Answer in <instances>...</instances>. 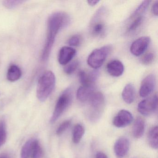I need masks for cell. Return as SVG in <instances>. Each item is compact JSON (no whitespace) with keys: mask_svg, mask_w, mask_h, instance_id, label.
<instances>
[{"mask_svg":"<svg viewBox=\"0 0 158 158\" xmlns=\"http://www.w3.org/2000/svg\"><path fill=\"white\" fill-rule=\"evenodd\" d=\"M70 22L69 15L64 12H56L50 15L48 21L47 39L41 54L42 61H45L48 59L57 35Z\"/></svg>","mask_w":158,"mask_h":158,"instance_id":"cell-1","label":"cell"},{"mask_svg":"<svg viewBox=\"0 0 158 158\" xmlns=\"http://www.w3.org/2000/svg\"><path fill=\"white\" fill-rule=\"evenodd\" d=\"M56 77L53 72L47 71L39 79L37 88V97L40 102L45 101L55 88Z\"/></svg>","mask_w":158,"mask_h":158,"instance_id":"cell-2","label":"cell"},{"mask_svg":"<svg viewBox=\"0 0 158 158\" xmlns=\"http://www.w3.org/2000/svg\"><path fill=\"white\" fill-rule=\"evenodd\" d=\"M106 13L105 7H102L93 15L89 25V30L92 36L101 37L105 35L106 30L105 20Z\"/></svg>","mask_w":158,"mask_h":158,"instance_id":"cell-3","label":"cell"},{"mask_svg":"<svg viewBox=\"0 0 158 158\" xmlns=\"http://www.w3.org/2000/svg\"><path fill=\"white\" fill-rule=\"evenodd\" d=\"M73 100V92L71 88L65 89L61 94L56 102L53 114L51 118L52 123H55L70 106Z\"/></svg>","mask_w":158,"mask_h":158,"instance_id":"cell-4","label":"cell"},{"mask_svg":"<svg viewBox=\"0 0 158 158\" xmlns=\"http://www.w3.org/2000/svg\"><path fill=\"white\" fill-rule=\"evenodd\" d=\"M90 112L89 118L90 121L96 122L101 116L105 106V98L100 92H94L89 98Z\"/></svg>","mask_w":158,"mask_h":158,"instance_id":"cell-5","label":"cell"},{"mask_svg":"<svg viewBox=\"0 0 158 158\" xmlns=\"http://www.w3.org/2000/svg\"><path fill=\"white\" fill-rule=\"evenodd\" d=\"M112 48L111 46L107 45L94 50L88 58V65L93 69L100 68L103 64Z\"/></svg>","mask_w":158,"mask_h":158,"instance_id":"cell-6","label":"cell"},{"mask_svg":"<svg viewBox=\"0 0 158 158\" xmlns=\"http://www.w3.org/2000/svg\"><path fill=\"white\" fill-rule=\"evenodd\" d=\"M43 150L39 141L32 139L26 142L21 150V158H41Z\"/></svg>","mask_w":158,"mask_h":158,"instance_id":"cell-7","label":"cell"},{"mask_svg":"<svg viewBox=\"0 0 158 158\" xmlns=\"http://www.w3.org/2000/svg\"><path fill=\"white\" fill-rule=\"evenodd\" d=\"M158 97L157 94L152 98L146 99L139 102L138 105L139 112L144 116H148L157 110Z\"/></svg>","mask_w":158,"mask_h":158,"instance_id":"cell-8","label":"cell"},{"mask_svg":"<svg viewBox=\"0 0 158 158\" xmlns=\"http://www.w3.org/2000/svg\"><path fill=\"white\" fill-rule=\"evenodd\" d=\"M150 41L151 39L149 37L139 38L131 44L130 48V52L134 56H139L142 55L149 46Z\"/></svg>","mask_w":158,"mask_h":158,"instance_id":"cell-9","label":"cell"},{"mask_svg":"<svg viewBox=\"0 0 158 158\" xmlns=\"http://www.w3.org/2000/svg\"><path fill=\"white\" fill-rule=\"evenodd\" d=\"M156 80L155 75L149 74L141 82L139 89V95L142 98H146L154 90L156 86Z\"/></svg>","mask_w":158,"mask_h":158,"instance_id":"cell-10","label":"cell"},{"mask_svg":"<svg viewBox=\"0 0 158 158\" xmlns=\"http://www.w3.org/2000/svg\"><path fill=\"white\" fill-rule=\"evenodd\" d=\"M133 120L132 114L128 111L123 110H120L114 117L113 123L116 127L122 128L129 125Z\"/></svg>","mask_w":158,"mask_h":158,"instance_id":"cell-11","label":"cell"},{"mask_svg":"<svg viewBox=\"0 0 158 158\" xmlns=\"http://www.w3.org/2000/svg\"><path fill=\"white\" fill-rule=\"evenodd\" d=\"M98 77V73L97 71L87 73L84 70H81L78 73L79 81L83 86L94 87Z\"/></svg>","mask_w":158,"mask_h":158,"instance_id":"cell-12","label":"cell"},{"mask_svg":"<svg viewBox=\"0 0 158 158\" xmlns=\"http://www.w3.org/2000/svg\"><path fill=\"white\" fill-rule=\"evenodd\" d=\"M130 142L128 139L122 137L118 139L114 145V151L115 155L119 158L124 157L129 149Z\"/></svg>","mask_w":158,"mask_h":158,"instance_id":"cell-13","label":"cell"},{"mask_svg":"<svg viewBox=\"0 0 158 158\" xmlns=\"http://www.w3.org/2000/svg\"><path fill=\"white\" fill-rule=\"evenodd\" d=\"M76 54V50L69 47H63L60 49L58 56V61L61 65L68 64Z\"/></svg>","mask_w":158,"mask_h":158,"instance_id":"cell-14","label":"cell"},{"mask_svg":"<svg viewBox=\"0 0 158 158\" xmlns=\"http://www.w3.org/2000/svg\"><path fill=\"white\" fill-rule=\"evenodd\" d=\"M106 69L109 74L114 77H118L123 74L124 67L120 61L114 60L108 63Z\"/></svg>","mask_w":158,"mask_h":158,"instance_id":"cell-15","label":"cell"},{"mask_svg":"<svg viewBox=\"0 0 158 158\" xmlns=\"http://www.w3.org/2000/svg\"><path fill=\"white\" fill-rule=\"evenodd\" d=\"M135 89L133 84H127L123 89L122 98L126 103L131 104L135 100Z\"/></svg>","mask_w":158,"mask_h":158,"instance_id":"cell-16","label":"cell"},{"mask_svg":"<svg viewBox=\"0 0 158 158\" xmlns=\"http://www.w3.org/2000/svg\"><path fill=\"white\" fill-rule=\"evenodd\" d=\"M95 92L94 87H80L77 92V99L81 102L89 100L92 94Z\"/></svg>","mask_w":158,"mask_h":158,"instance_id":"cell-17","label":"cell"},{"mask_svg":"<svg viewBox=\"0 0 158 158\" xmlns=\"http://www.w3.org/2000/svg\"><path fill=\"white\" fill-rule=\"evenodd\" d=\"M145 121L141 117L137 118L135 121L133 128V134L134 137L140 138L143 136L145 131Z\"/></svg>","mask_w":158,"mask_h":158,"instance_id":"cell-18","label":"cell"},{"mask_svg":"<svg viewBox=\"0 0 158 158\" xmlns=\"http://www.w3.org/2000/svg\"><path fill=\"white\" fill-rule=\"evenodd\" d=\"M22 75V70L15 64H12L9 67L7 74V78L10 82H15L19 80Z\"/></svg>","mask_w":158,"mask_h":158,"instance_id":"cell-19","label":"cell"},{"mask_svg":"<svg viewBox=\"0 0 158 158\" xmlns=\"http://www.w3.org/2000/svg\"><path fill=\"white\" fill-rule=\"evenodd\" d=\"M148 143L152 148L157 149L158 147V127L157 126L152 127L149 132Z\"/></svg>","mask_w":158,"mask_h":158,"instance_id":"cell-20","label":"cell"},{"mask_svg":"<svg viewBox=\"0 0 158 158\" xmlns=\"http://www.w3.org/2000/svg\"><path fill=\"white\" fill-rule=\"evenodd\" d=\"M85 134V128L81 124H77L74 127L73 132V141L75 144L80 142Z\"/></svg>","mask_w":158,"mask_h":158,"instance_id":"cell-21","label":"cell"},{"mask_svg":"<svg viewBox=\"0 0 158 158\" xmlns=\"http://www.w3.org/2000/svg\"><path fill=\"white\" fill-rule=\"evenodd\" d=\"M150 1H144L137 7L130 17V20L139 16H143L148 9Z\"/></svg>","mask_w":158,"mask_h":158,"instance_id":"cell-22","label":"cell"},{"mask_svg":"<svg viewBox=\"0 0 158 158\" xmlns=\"http://www.w3.org/2000/svg\"><path fill=\"white\" fill-rule=\"evenodd\" d=\"M143 16H139L131 19L132 22L127 29L128 33H133L137 30L141 25L143 21Z\"/></svg>","mask_w":158,"mask_h":158,"instance_id":"cell-23","label":"cell"},{"mask_svg":"<svg viewBox=\"0 0 158 158\" xmlns=\"http://www.w3.org/2000/svg\"><path fill=\"white\" fill-rule=\"evenodd\" d=\"M7 139V131H6V124L3 120L0 121V147H1Z\"/></svg>","mask_w":158,"mask_h":158,"instance_id":"cell-24","label":"cell"},{"mask_svg":"<svg viewBox=\"0 0 158 158\" xmlns=\"http://www.w3.org/2000/svg\"><path fill=\"white\" fill-rule=\"evenodd\" d=\"M79 62L78 60H75L66 65L64 68L65 73L71 75L75 72L79 66Z\"/></svg>","mask_w":158,"mask_h":158,"instance_id":"cell-25","label":"cell"},{"mask_svg":"<svg viewBox=\"0 0 158 158\" xmlns=\"http://www.w3.org/2000/svg\"><path fill=\"white\" fill-rule=\"evenodd\" d=\"M24 1H4L3 4L4 7L8 9H14L22 5Z\"/></svg>","mask_w":158,"mask_h":158,"instance_id":"cell-26","label":"cell"},{"mask_svg":"<svg viewBox=\"0 0 158 158\" xmlns=\"http://www.w3.org/2000/svg\"><path fill=\"white\" fill-rule=\"evenodd\" d=\"M71 124H72V120H66L62 123L60 125V126L58 127V129L56 131V134L58 135H62L69 128V127H70Z\"/></svg>","mask_w":158,"mask_h":158,"instance_id":"cell-27","label":"cell"},{"mask_svg":"<svg viewBox=\"0 0 158 158\" xmlns=\"http://www.w3.org/2000/svg\"><path fill=\"white\" fill-rule=\"evenodd\" d=\"M155 59V55L152 52H148L144 55L141 59V63L144 65L151 64Z\"/></svg>","mask_w":158,"mask_h":158,"instance_id":"cell-28","label":"cell"},{"mask_svg":"<svg viewBox=\"0 0 158 158\" xmlns=\"http://www.w3.org/2000/svg\"><path fill=\"white\" fill-rule=\"evenodd\" d=\"M81 42V37L79 35H75L71 37L68 40V45L72 47H77Z\"/></svg>","mask_w":158,"mask_h":158,"instance_id":"cell-29","label":"cell"},{"mask_svg":"<svg viewBox=\"0 0 158 158\" xmlns=\"http://www.w3.org/2000/svg\"><path fill=\"white\" fill-rule=\"evenodd\" d=\"M152 11L153 15L157 16L158 15V2L156 1V2L153 3L152 8Z\"/></svg>","mask_w":158,"mask_h":158,"instance_id":"cell-30","label":"cell"},{"mask_svg":"<svg viewBox=\"0 0 158 158\" xmlns=\"http://www.w3.org/2000/svg\"><path fill=\"white\" fill-rule=\"evenodd\" d=\"M96 158H108L106 154L102 152H98L96 155Z\"/></svg>","mask_w":158,"mask_h":158,"instance_id":"cell-31","label":"cell"},{"mask_svg":"<svg viewBox=\"0 0 158 158\" xmlns=\"http://www.w3.org/2000/svg\"><path fill=\"white\" fill-rule=\"evenodd\" d=\"M99 1H97V0H93V1H87V2L88 3L89 6H93L97 5L98 2H99Z\"/></svg>","mask_w":158,"mask_h":158,"instance_id":"cell-32","label":"cell"},{"mask_svg":"<svg viewBox=\"0 0 158 158\" xmlns=\"http://www.w3.org/2000/svg\"><path fill=\"white\" fill-rule=\"evenodd\" d=\"M0 158H8V157L6 155H1L0 156Z\"/></svg>","mask_w":158,"mask_h":158,"instance_id":"cell-33","label":"cell"}]
</instances>
